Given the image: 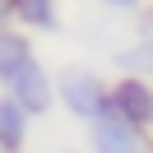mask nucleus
I'll return each instance as SVG.
<instances>
[{
	"mask_svg": "<svg viewBox=\"0 0 153 153\" xmlns=\"http://www.w3.org/2000/svg\"><path fill=\"white\" fill-rule=\"evenodd\" d=\"M56 97H60V107H65L74 121H84V125H97V121L111 116V84H107L97 70H88V65L56 70Z\"/></svg>",
	"mask_w": 153,
	"mask_h": 153,
	"instance_id": "f257e3e1",
	"label": "nucleus"
},
{
	"mask_svg": "<svg viewBox=\"0 0 153 153\" xmlns=\"http://www.w3.org/2000/svg\"><path fill=\"white\" fill-rule=\"evenodd\" d=\"M111 116L134 130H149L153 134V79L139 74H121L111 84Z\"/></svg>",
	"mask_w": 153,
	"mask_h": 153,
	"instance_id": "f03ea898",
	"label": "nucleus"
},
{
	"mask_svg": "<svg viewBox=\"0 0 153 153\" xmlns=\"http://www.w3.org/2000/svg\"><path fill=\"white\" fill-rule=\"evenodd\" d=\"M0 93H10L14 102H19V107H28L33 116H47L51 107L60 102V97H56V74H51L42 60H28V65H23V70H19V74H14L5 88H0Z\"/></svg>",
	"mask_w": 153,
	"mask_h": 153,
	"instance_id": "7ed1b4c3",
	"label": "nucleus"
},
{
	"mask_svg": "<svg viewBox=\"0 0 153 153\" xmlns=\"http://www.w3.org/2000/svg\"><path fill=\"white\" fill-rule=\"evenodd\" d=\"M88 144H93V153H153V134L134 130V125L116 121V116L88 125Z\"/></svg>",
	"mask_w": 153,
	"mask_h": 153,
	"instance_id": "20e7f679",
	"label": "nucleus"
},
{
	"mask_svg": "<svg viewBox=\"0 0 153 153\" xmlns=\"http://www.w3.org/2000/svg\"><path fill=\"white\" fill-rule=\"evenodd\" d=\"M33 121H37V116H33L28 107H19L10 93H0V149L5 153H23V144H28V134H33Z\"/></svg>",
	"mask_w": 153,
	"mask_h": 153,
	"instance_id": "39448f33",
	"label": "nucleus"
},
{
	"mask_svg": "<svg viewBox=\"0 0 153 153\" xmlns=\"http://www.w3.org/2000/svg\"><path fill=\"white\" fill-rule=\"evenodd\" d=\"M28 60H37V51H33V37L23 28H0V88L10 84L14 74H19L23 65H28Z\"/></svg>",
	"mask_w": 153,
	"mask_h": 153,
	"instance_id": "423d86ee",
	"label": "nucleus"
},
{
	"mask_svg": "<svg viewBox=\"0 0 153 153\" xmlns=\"http://www.w3.org/2000/svg\"><path fill=\"white\" fill-rule=\"evenodd\" d=\"M14 23L23 33H60L56 0H14Z\"/></svg>",
	"mask_w": 153,
	"mask_h": 153,
	"instance_id": "0eeeda50",
	"label": "nucleus"
},
{
	"mask_svg": "<svg viewBox=\"0 0 153 153\" xmlns=\"http://www.w3.org/2000/svg\"><path fill=\"white\" fill-rule=\"evenodd\" d=\"M116 70H121V74L153 79V42L149 37H134L130 47H121V51H116Z\"/></svg>",
	"mask_w": 153,
	"mask_h": 153,
	"instance_id": "6e6552de",
	"label": "nucleus"
},
{
	"mask_svg": "<svg viewBox=\"0 0 153 153\" xmlns=\"http://www.w3.org/2000/svg\"><path fill=\"white\" fill-rule=\"evenodd\" d=\"M97 5H107V10H116V14H139V10H149L144 0H97Z\"/></svg>",
	"mask_w": 153,
	"mask_h": 153,
	"instance_id": "1a4fd4ad",
	"label": "nucleus"
},
{
	"mask_svg": "<svg viewBox=\"0 0 153 153\" xmlns=\"http://www.w3.org/2000/svg\"><path fill=\"white\" fill-rule=\"evenodd\" d=\"M14 23V0H0V28H10Z\"/></svg>",
	"mask_w": 153,
	"mask_h": 153,
	"instance_id": "9d476101",
	"label": "nucleus"
},
{
	"mask_svg": "<svg viewBox=\"0 0 153 153\" xmlns=\"http://www.w3.org/2000/svg\"><path fill=\"white\" fill-rule=\"evenodd\" d=\"M60 153H79V149H60Z\"/></svg>",
	"mask_w": 153,
	"mask_h": 153,
	"instance_id": "9b49d317",
	"label": "nucleus"
}]
</instances>
